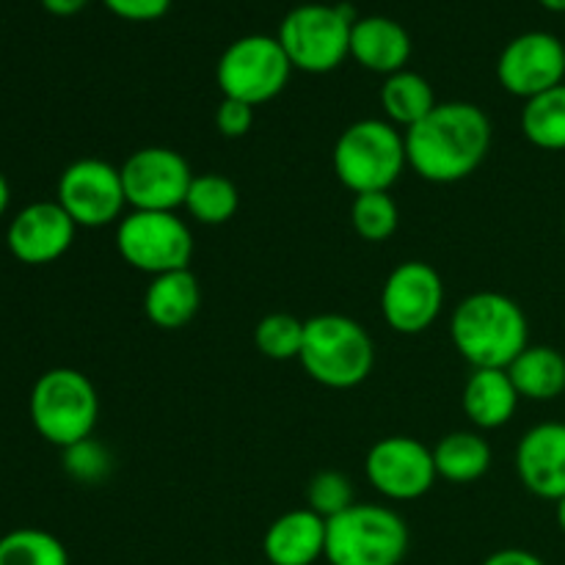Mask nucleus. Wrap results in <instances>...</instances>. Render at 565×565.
<instances>
[{"mask_svg": "<svg viewBox=\"0 0 565 565\" xmlns=\"http://www.w3.org/2000/svg\"><path fill=\"white\" fill-rule=\"evenodd\" d=\"M491 149V121L472 103H439L406 130L408 166L423 180L452 185L483 166Z\"/></svg>", "mask_w": 565, "mask_h": 565, "instance_id": "f257e3e1", "label": "nucleus"}, {"mask_svg": "<svg viewBox=\"0 0 565 565\" xmlns=\"http://www.w3.org/2000/svg\"><path fill=\"white\" fill-rule=\"evenodd\" d=\"M450 337L456 351L475 370H508L530 345V323L513 298L486 290L458 303Z\"/></svg>", "mask_w": 565, "mask_h": 565, "instance_id": "f03ea898", "label": "nucleus"}, {"mask_svg": "<svg viewBox=\"0 0 565 565\" xmlns=\"http://www.w3.org/2000/svg\"><path fill=\"white\" fill-rule=\"evenodd\" d=\"M298 362L318 384L329 390H353L373 373V337L362 323L345 315H315L303 323V348Z\"/></svg>", "mask_w": 565, "mask_h": 565, "instance_id": "7ed1b4c3", "label": "nucleus"}, {"mask_svg": "<svg viewBox=\"0 0 565 565\" xmlns=\"http://www.w3.org/2000/svg\"><path fill=\"white\" fill-rule=\"evenodd\" d=\"M28 406L36 434L61 450L88 439L97 428L99 397L81 370L53 367L39 375Z\"/></svg>", "mask_w": 565, "mask_h": 565, "instance_id": "20e7f679", "label": "nucleus"}, {"mask_svg": "<svg viewBox=\"0 0 565 565\" xmlns=\"http://www.w3.org/2000/svg\"><path fill=\"white\" fill-rule=\"evenodd\" d=\"M408 166L406 136L392 121L362 119L342 130L334 143V171L348 191H390Z\"/></svg>", "mask_w": 565, "mask_h": 565, "instance_id": "39448f33", "label": "nucleus"}, {"mask_svg": "<svg viewBox=\"0 0 565 565\" xmlns=\"http://www.w3.org/2000/svg\"><path fill=\"white\" fill-rule=\"evenodd\" d=\"M408 552V527L384 505L353 502L326 522V561L331 565H401Z\"/></svg>", "mask_w": 565, "mask_h": 565, "instance_id": "423d86ee", "label": "nucleus"}, {"mask_svg": "<svg viewBox=\"0 0 565 565\" xmlns=\"http://www.w3.org/2000/svg\"><path fill=\"white\" fill-rule=\"evenodd\" d=\"M353 9L348 3L296 6L279 25V44L296 70L323 75L351 55Z\"/></svg>", "mask_w": 565, "mask_h": 565, "instance_id": "0eeeda50", "label": "nucleus"}, {"mask_svg": "<svg viewBox=\"0 0 565 565\" xmlns=\"http://www.w3.org/2000/svg\"><path fill=\"white\" fill-rule=\"evenodd\" d=\"M116 248L130 268L160 276L191 268L193 235L177 213L132 210L116 226Z\"/></svg>", "mask_w": 565, "mask_h": 565, "instance_id": "6e6552de", "label": "nucleus"}, {"mask_svg": "<svg viewBox=\"0 0 565 565\" xmlns=\"http://www.w3.org/2000/svg\"><path fill=\"white\" fill-rule=\"evenodd\" d=\"M292 64L279 39L252 33V36L235 39L224 50L215 77L224 97L241 99L257 108L285 92Z\"/></svg>", "mask_w": 565, "mask_h": 565, "instance_id": "1a4fd4ad", "label": "nucleus"}, {"mask_svg": "<svg viewBox=\"0 0 565 565\" xmlns=\"http://www.w3.org/2000/svg\"><path fill=\"white\" fill-rule=\"evenodd\" d=\"M119 171L127 204L149 213H177V207H185V196L196 177L188 160L169 147L138 149Z\"/></svg>", "mask_w": 565, "mask_h": 565, "instance_id": "9d476101", "label": "nucleus"}, {"mask_svg": "<svg viewBox=\"0 0 565 565\" xmlns=\"http://www.w3.org/2000/svg\"><path fill=\"white\" fill-rule=\"evenodd\" d=\"M55 196L70 218L86 230H99L121 221V210L127 204L121 171L99 158H83L66 166Z\"/></svg>", "mask_w": 565, "mask_h": 565, "instance_id": "9b49d317", "label": "nucleus"}, {"mask_svg": "<svg viewBox=\"0 0 565 565\" xmlns=\"http://www.w3.org/2000/svg\"><path fill=\"white\" fill-rule=\"evenodd\" d=\"M445 307V281L434 265L406 259L397 265L381 290V315L397 334H423Z\"/></svg>", "mask_w": 565, "mask_h": 565, "instance_id": "f8f14e48", "label": "nucleus"}, {"mask_svg": "<svg viewBox=\"0 0 565 565\" xmlns=\"http://www.w3.org/2000/svg\"><path fill=\"white\" fill-rule=\"evenodd\" d=\"M364 475L379 494L395 502H412L428 494L436 483L434 450L412 436H384L370 447Z\"/></svg>", "mask_w": 565, "mask_h": 565, "instance_id": "ddd939ff", "label": "nucleus"}, {"mask_svg": "<svg viewBox=\"0 0 565 565\" xmlns=\"http://www.w3.org/2000/svg\"><path fill=\"white\" fill-rule=\"evenodd\" d=\"M502 88L516 97L533 99L561 86L565 77V44L555 33L527 31L511 39L497 61Z\"/></svg>", "mask_w": 565, "mask_h": 565, "instance_id": "4468645a", "label": "nucleus"}, {"mask_svg": "<svg viewBox=\"0 0 565 565\" xmlns=\"http://www.w3.org/2000/svg\"><path fill=\"white\" fill-rule=\"evenodd\" d=\"M77 224L58 202H33L11 218L6 243L25 265H50L75 243Z\"/></svg>", "mask_w": 565, "mask_h": 565, "instance_id": "2eb2a0df", "label": "nucleus"}, {"mask_svg": "<svg viewBox=\"0 0 565 565\" xmlns=\"http://www.w3.org/2000/svg\"><path fill=\"white\" fill-rule=\"evenodd\" d=\"M516 472L524 489L541 500L565 497V423H541L516 447Z\"/></svg>", "mask_w": 565, "mask_h": 565, "instance_id": "dca6fc26", "label": "nucleus"}, {"mask_svg": "<svg viewBox=\"0 0 565 565\" xmlns=\"http://www.w3.org/2000/svg\"><path fill=\"white\" fill-rule=\"evenodd\" d=\"M263 552L270 565H315L326 557V519L309 508L281 513L265 530Z\"/></svg>", "mask_w": 565, "mask_h": 565, "instance_id": "f3484780", "label": "nucleus"}, {"mask_svg": "<svg viewBox=\"0 0 565 565\" xmlns=\"http://www.w3.org/2000/svg\"><path fill=\"white\" fill-rule=\"evenodd\" d=\"M351 55L370 72L395 75L412 55V39L401 22L390 17H364L351 28Z\"/></svg>", "mask_w": 565, "mask_h": 565, "instance_id": "a211bd4d", "label": "nucleus"}, {"mask_svg": "<svg viewBox=\"0 0 565 565\" xmlns=\"http://www.w3.org/2000/svg\"><path fill=\"white\" fill-rule=\"evenodd\" d=\"M199 307H202V287L191 268L152 276V285L143 292V312L163 331L191 323Z\"/></svg>", "mask_w": 565, "mask_h": 565, "instance_id": "6ab92c4d", "label": "nucleus"}, {"mask_svg": "<svg viewBox=\"0 0 565 565\" xmlns=\"http://www.w3.org/2000/svg\"><path fill=\"white\" fill-rule=\"evenodd\" d=\"M519 401L522 397H519L508 370H472L461 395V406L469 423L483 430H494L511 423Z\"/></svg>", "mask_w": 565, "mask_h": 565, "instance_id": "aec40b11", "label": "nucleus"}, {"mask_svg": "<svg viewBox=\"0 0 565 565\" xmlns=\"http://www.w3.org/2000/svg\"><path fill=\"white\" fill-rule=\"evenodd\" d=\"M519 397L527 401H555L565 392V356L557 348L527 345L508 367Z\"/></svg>", "mask_w": 565, "mask_h": 565, "instance_id": "412c9836", "label": "nucleus"}, {"mask_svg": "<svg viewBox=\"0 0 565 565\" xmlns=\"http://www.w3.org/2000/svg\"><path fill=\"white\" fill-rule=\"evenodd\" d=\"M434 463L447 483H475L491 469V447L472 430H456L434 447Z\"/></svg>", "mask_w": 565, "mask_h": 565, "instance_id": "4be33fe9", "label": "nucleus"}, {"mask_svg": "<svg viewBox=\"0 0 565 565\" xmlns=\"http://www.w3.org/2000/svg\"><path fill=\"white\" fill-rule=\"evenodd\" d=\"M381 105L395 127H414L436 108V94L430 83L417 72L401 70L390 75L381 86Z\"/></svg>", "mask_w": 565, "mask_h": 565, "instance_id": "5701e85b", "label": "nucleus"}, {"mask_svg": "<svg viewBox=\"0 0 565 565\" xmlns=\"http://www.w3.org/2000/svg\"><path fill=\"white\" fill-rule=\"evenodd\" d=\"M522 132L533 147L546 152L565 149V83L527 99L522 110Z\"/></svg>", "mask_w": 565, "mask_h": 565, "instance_id": "b1692460", "label": "nucleus"}, {"mask_svg": "<svg viewBox=\"0 0 565 565\" xmlns=\"http://www.w3.org/2000/svg\"><path fill=\"white\" fill-rule=\"evenodd\" d=\"M185 210L204 226H221L241 210V191L224 174H196L185 196Z\"/></svg>", "mask_w": 565, "mask_h": 565, "instance_id": "393cba45", "label": "nucleus"}, {"mask_svg": "<svg viewBox=\"0 0 565 565\" xmlns=\"http://www.w3.org/2000/svg\"><path fill=\"white\" fill-rule=\"evenodd\" d=\"M0 565H70V552L47 530L20 527L0 539Z\"/></svg>", "mask_w": 565, "mask_h": 565, "instance_id": "a878e982", "label": "nucleus"}, {"mask_svg": "<svg viewBox=\"0 0 565 565\" xmlns=\"http://www.w3.org/2000/svg\"><path fill=\"white\" fill-rule=\"evenodd\" d=\"M351 224L362 241L384 243L397 232L401 210H397L390 191L359 193L351 204Z\"/></svg>", "mask_w": 565, "mask_h": 565, "instance_id": "bb28decb", "label": "nucleus"}, {"mask_svg": "<svg viewBox=\"0 0 565 565\" xmlns=\"http://www.w3.org/2000/svg\"><path fill=\"white\" fill-rule=\"evenodd\" d=\"M254 345L263 356L274 359V362L298 359L303 348V320L285 312L265 315L254 329Z\"/></svg>", "mask_w": 565, "mask_h": 565, "instance_id": "cd10ccee", "label": "nucleus"}, {"mask_svg": "<svg viewBox=\"0 0 565 565\" xmlns=\"http://www.w3.org/2000/svg\"><path fill=\"white\" fill-rule=\"evenodd\" d=\"M353 505V486L351 480L334 469H323L307 483V508L323 516L326 522Z\"/></svg>", "mask_w": 565, "mask_h": 565, "instance_id": "c85d7f7f", "label": "nucleus"}, {"mask_svg": "<svg viewBox=\"0 0 565 565\" xmlns=\"http://www.w3.org/2000/svg\"><path fill=\"white\" fill-rule=\"evenodd\" d=\"M64 469L77 483H103L110 475V452L94 436L64 450Z\"/></svg>", "mask_w": 565, "mask_h": 565, "instance_id": "c756f323", "label": "nucleus"}, {"mask_svg": "<svg viewBox=\"0 0 565 565\" xmlns=\"http://www.w3.org/2000/svg\"><path fill=\"white\" fill-rule=\"evenodd\" d=\"M215 127L226 138H243L254 127V105L224 97L215 110Z\"/></svg>", "mask_w": 565, "mask_h": 565, "instance_id": "7c9ffc66", "label": "nucleus"}, {"mask_svg": "<svg viewBox=\"0 0 565 565\" xmlns=\"http://www.w3.org/2000/svg\"><path fill=\"white\" fill-rule=\"evenodd\" d=\"M114 14L125 17V20L132 22H149L158 20L169 11L171 0H103Z\"/></svg>", "mask_w": 565, "mask_h": 565, "instance_id": "2f4dec72", "label": "nucleus"}, {"mask_svg": "<svg viewBox=\"0 0 565 565\" xmlns=\"http://www.w3.org/2000/svg\"><path fill=\"white\" fill-rule=\"evenodd\" d=\"M483 565H546L539 555L527 550H500L494 555H489Z\"/></svg>", "mask_w": 565, "mask_h": 565, "instance_id": "473e14b6", "label": "nucleus"}, {"mask_svg": "<svg viewBox=\"0 0 565 565\" xmlns=\"http://www.w3.org/2000/svg\"><path fill=\"white\" fill-rule=\"evenodd\" d=\"M88 0H42L44 9L55 17H72L77 14L81 9H86Z\"/></svg>", "mask_w": 565, "mask_h": 565, "instance_id": "72a5a7b5", "label": "nucleus"}, {"mask_svg": "<svg viewBox=\"0 0 565 565\" xmlns=\"http://www.w3.org/2000/svg\"><path fill=\"white\" fill-rule=\"evenodd\" d=\"M9 202H11V188H9V180H6V177L0 174V218H3L6 210H9Z\"/></svg>", "mask_w": 565, "mask_h": 565, "instance_id": "f704fd0d", "label": "nucleus"}, {"mask_svg": "<svg viewBox=\"0 0 565 565\" xmlns=\"http://www.w3.org/2000/svg\"><path fill=\"white\" fill-rule=\"evenodd\" d=\"M539 3L550 11H565V0H539Z\"/></svg>", "mask_w": 565, "mask_h": 565, "instance_id": "c9c22d12", "label": "nucleus"}, {"mask_svg": "<svg viewBox=\"0 0 565 565\" xmlns=\"http://www.w3.org/2000/svg\"><path fill=\"white\" fill-rule=\"evenodd\" d=\"M557 527H561L565 535V497L563 500H557Z\"/></svg>", "mask_w": 565, "mask_h": 565, "instance_id": "e433bc0d", "label": "nucleus"}, {"mask_svg": "<svg viewBox=\"0 0 565 565\" xmlns=\"http://www.w3.org/2000/svg\"><path fill=\"white\" fill-rule=\"evenodd\" d=\"M563 230H565V226H563Z\"/></svg>", "mask_w": 565, "mask_h": 565, "instance_id": "4c0bfd02", "label": "nucleus"}]
</instances>
